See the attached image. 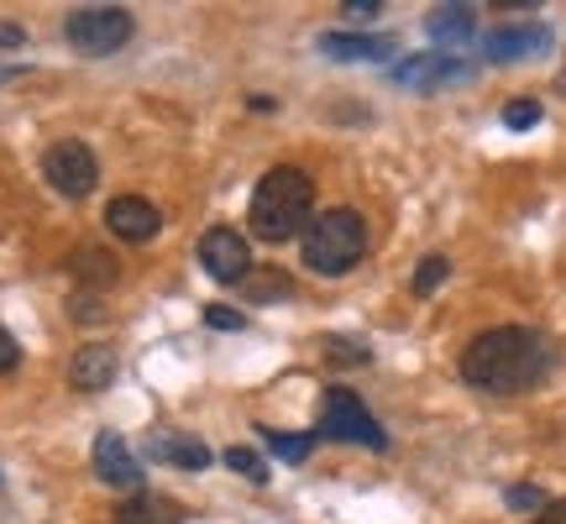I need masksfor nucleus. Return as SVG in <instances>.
Returning <instances> with one entry per match:
<instances>
[{
  "label": "nucleus",
  "mask_w": 566,
  "mask_h": 524,
  "mask_svg": "<svg viewBox=\"0 0 566 524\" xmlns=\"http://www.w3.org/2000/svg\"><path fill=\"white\" fill-rule=\"evenodd\" d=\"M551 48V32L541 21H525V27H493L483 42V59L488 63H520V59H535Z\"/></svg>",
  "instance_id": "10"
},
{
  "label": "nucleus",
  "mask_w": 566,
  "mask_h": 524,
  "mask_svg": "<svg viewBox=\"0 0 566 524\" xmlns=\"http://www.w3.org/2000/svg\"><path fill=\"white\" fill-rule=\"evenodd\" d=\"M69 273L95 294V289H105V283H116L122 279V262L111 258V252H101V247H80L74 258H69Z\"/></svg>",
  "instance_id": "17"
},
{
  "label": "nucleus",
  "mask_w": 566,
  "mask_h": 524,
  "mask_svg": "<svg viewBox=\"0 0 566 524\" xmlns=\"http://www.w3.org/2000/svg\"><path fill=\"white\" fill-rule=\"evenodd\" d=\"M321 53L336 63H388L394 59V38H357V32H325Z\"/></svg>",
  "instance_id": "14"
},
{
  "label": "nucleus",
  "mask_w": 566,
  "mask_h": 524,
  "mask_svg": "<svg viewBox=\"0 0 566 524\" xmlns=\"http://www.w3.org/2000/svg\"><path fill=\"white\" fill-rule=\"evenodd\" d=\"M226 467H231V472H242V478H252L258 488L268 483L263 457H258V451H247V446H231V451H226Z\"/></svg>",
  "instance_id": "21"
},
{
  "label": "nucleus",
  "mask_w": 566,
  "mask_h": 524,
  "mask_svg": "<svg viewBox=\"0 0 566 524\" xmlns=\"http://www.w3.org/2000/svg\"><path fill=\"white\" fill-rule=\"evenodd\" d=\"M394 80L399 84H409V90H441V84H451V80H472V63H462V59H451V53H415V59H405V63H394Z\"/></svg>",
  "instance_id": "9"
},
{
  "label": "nucleus",
  "mask_w": 566,
  "mask_h": 524,
  "mask_svg": "<svg viewBox=\"0 0 566 524\" xmlns=\"http://www.w3.org/2000/svg\"><path fill=\"white\" fill-rule=\"evenodd\" d=\"M535 122H541V101H509L504 105V126H509V132H530Z\"/></svg>",
  "instance_id": "22"
},
{
  "label": "nucleus",
  "mask_w": 566,
  "mask_h": 524,
  "mask_svg": "<svg viewBox=\"0 0 566 524\" xmlns=\"http://www.w3.org/2000/svg\"><path fill=\"white\" fill-rule=\"evenodd\" d=\"M446 273H451V258H441V252H430V258L420 262V268H415V279H409V289H415V294H436V289H441L446 283Z\"/></svg>",
  "instance_id": "20"
},
{
  "label": "nucleus",
  "mask_w": 566,
  "mask_h": 524,
  "mask_svg": "<svg viewBox=\"0 0 566 524\" xmlns=\"http://www.w3.org/2000/svg\"><path fill=\"white\" fill-rule=\"evenodd\" d=\"M424 32H430V42H436V53H446V48H467L472 32H478V11H472V6H441V11L424 17Z\"/></svg>",
  "instance_id": "15"
},
{
  "label": "nucleus",
  "mask_w": 566,
  "mask_h": 524,
  "mask_svg": "<svg viewBox=\"0 0 566 524\" xmlns=\"http://www.w3.org/2000/svg\"><path fill=\"white\" fill-rule=\"evenodd\" d=\"M200 268L216 283H242L252 273V242L231 226H210L200 237Z\"/></svg>",
  "instance_id": "7"
},
{
  "label": "nucleus",
  "mask_w": 566,
  "mask_h": 524,
  "mask_svg": "<svg viewBox=\"0 0 566 524\" xmlns=\"http://www.w3.org/2000/svg\"><path fill=\"white\" fill-rule=\"evenodd\" d=\"M315 221V179L294 168V163H279L268 168L258 189H252V205H247V226L258 242H289V237H304V226Z\"/></svg>",
  "instance_id": "2"
},
{
  "label": "nucleus",
  "mask_w": 566,
  "mask_h": 524,
  "mask_svg": "<svg viewBox=\"0 0 566 524\" xmlns=\"http://www.w3.org/2000/svg\"><path fill=\"white\" fill-rule=\"evenodd\" d=\"M179 504L163 493H132L126 504H116V524H179Z\"/></svg>",
  "instance_id": "16"
},
{
  "label": "nucleus",
  "mask_w": 566,
  "mask_h": 524,
  "mask_svg": "<svg viewBox=\"0 0 566 524\" xmlns=\"http://www.w3.org/2000/svg\"><path fill=\"white\" fill-rule=\"evenodd\" d=\"M158 226H163L158 205L142 200V195H122V200L105 205V231H111L116 242L142 247V242H153V237H158Z\"/></svg>",
  "instance_id": "8"
},
{
  "label": "nucleus",
  "mask_w": 566,
  "mask_h": 524,
  "mask_svg": "<svg viewBox=\"0 0 566 524\" xmlns=\"http://www.w3.org/2000/svg\"><path fill=\"white\" fill-rule=\"evenodd\" d=\"M556 367V342L546 331L530 325H493L478 342H467L462 352V384H472L478 394H530L541 388Z\"/></svg>",
  "instance_id": "1"
},
{
  "label": "nucleus",
  "mask_w": 566,
  "mask_h": 524,
  "mask_svg": "<svg viewBox=\"0 0 566 524\" xmlns=\"http://www.w3.org/2000/svg\"><path fill=\"white\" fill-rule=\"evenodd\" d=\"M132 32H137V21H132V11H122V6H84V11H69V17H63V38H69V48L84 53V59L122 53L126 42H132Z\"/></svg>",
  "instance_id": "4"
},
{
  "label": "nucleus",
  "mask_w": 566,
  "mask_h": 524,
  "mask_svg": "<svg viewBox=\"0 0 566 524\" xmlns=\"http://www.w3.org/2000/svg\"><path fill=\"white\" fill-rule=\"evenodd\" d=\"M205 325H216V331H242V315H237V310H221V304H210V310H205Z\"/></svg>",
  "instance_id": "26"
},
{
  "label": "nucleus",
  "mask_w": 566,
  "mask_h": 524,
  "mask_svg": "<svg viewBox=\"0 0 566 524\" xmlns=\"http://www.w3.org/2000/svg\"><path fill=\"white\" fill-rule=\"evenodd\" d=\"M378 11H384V0H346V17L352 21H373Z\"/></svg>",
  "instance_id": "27"
},
{
  "label": "nucleus",
  "mask_w": 566,
  "mask_h": 524,
  "mask_svg": "<svg viewBox=\"0 0 566 524\" xmlns=\"http://www.w3.org/2000/svg\"><path fill=\"white\" fill-rule=\"evenodd\" d=\"M504 499H509V509H546V504H551V499H546V493H541V488H535V483L509 488Z\"/></svg>",
  "instance_id": "24"
},
{
  "label": "nucleus",
  "mask_w": 566,
  "mask_h": 524,
  "mask_svg": "<svg viewBox=\"0 0 566 524\" xmlns=\"http://www.w3.org/2000/svg\"><path fill=\"white\" fill-rule=\"evenodd\" d=\"M325 357L342 367H357V363H367L373 352H367V346H352V336H331V342H325Z\"/></svg>",
  "instance_id": "23"
},
{
  "label": "nucleus",
  "mask_w": 566,
  "mask_h": 524,
  "mask_svg": "<svg viewBox=\"0 0 566 524\" xmlns=\"http://www.w3.org/2000/svg\"><path fill=\"white\" fill-rule=\"evenodd\" d=\"M304 268L321 273V279H346L357 262L367 258V221L352 205H331L315 221L304 226Z\"/></svg>",
  "instance_id": "3"
},
{
  "label": "nucleus",
  "mask_w": 566,
  "mask_h": 524,
  "mask_svg": "<svg viewBox=\"0 0 566 524\" xmlns=\"http://www.w3.org/2000/svg\"><path fill=\"white\" fill-rule=\"evenodd\" d=\"M17 367H21V346H17V336L0 325V378H6V373H17Z\"/></svg>",
  "instance_id": "25"
},
{
  "label": "nucleus",
  "mask_w": 566,
  "mask_h": 524,
  "mask_svg": "<svg viewBox=\"0 0 566 524\" xmlns=\"http://www.w3.org/2000/svg\"><path fill=\"white\" fill-rule=\"evenodd\" d=\"M242 300H258V304H279V300H294V279L279 273V268H263V273H247L242 283Z\"/></svg>",
  "instance_id": "18"
},
{
  "label": "nucleus",
  "mask_w": 566,
  "mask_h": 524,
  "mask_svg": "<svg viewBox=\"0 0 566 524\" xmlns=\"http://www.w3.org/2000/svg\"><path fill=\"white\" fill-rule=\"evenodd\" d=\"M321 436H325V441L367 446V451H388V430L367 415V404L357 399L352 388H325V399H321Z\"/></svg>",
  "instance_id": "5"
},
{
  "label": "nucleus",
  "mask_w": 566,
  "mask_h": 524,
  "mask_svg": "<svg viewBox=\"0 0 566 524\" xmlns=\"http://www.w3.org/2000/svg\"><path fill=\"white\" fill-rule=\"evenodd\" d=\"M147 457L158 467L205 472V467H210V446L195 441V436H179V430H153V436H147Z\"/></svg>",
  "instance_id": "13"
},
{
  "label": "nucleus",
  "mask_w": 566,
  "mask_h": 524,
  "mask_svg": "<svg viewBox=\"0 0 566 524\" xmlns=\"http://www.w3.org/2000/svg\"><path fill=\"white\" fill-rule=\"evenodd\" d=\"M116 367H122L116 346L90 342V346H80V352H74V363H69V384L80 388V394H101V388L116 384Z\"/></svg>",
  "instance_id": "12"
},
{
  "label": "nucleus",
  "mask_w": 566,
  "mask_h": 524,
  "mask_svg": "<svg viewBox=\"0 0 566 524\" xmlns=\"http://www.w3.org/2000/svg\"><path fill=\"white\" fill-rule=\"evenodd\" d=\"M535 524H566V499H556V504L541 509V514H535Z\"/></svg>",
  "instance_id": "28"
},
{
  "label": "nucleus",
  "mask_w": 566,
  "mask_h": 524,
  "mask_svg": "<svg viewBox=\"0 0 566 524\" xmlns=\"http://www.w3.org/2000/svg\"><path fill=\"white\" fill-rule=\"evenodd\" d=\"M263 441H268V451H279L283 462H304V457L315 451V441H321V430H315V436H283V430H263Z\"/></svg>",
  "instance_id": "19"
},
{
  "label": "nucleus",
  "mask_w": 566,
  "mask_h": 524,
  "mask_svg": "<svg viewBox=\"0 0 566 524\" xmlns=\"http://www.w3.org/2000/svg\"><path fill=\"white\" fill-rule=\"evenodd\" d=\"M42 174H48V184L59 189L63 200H84V195H95V184H101V163H95V153H90L84 142L63 137L42 153Z\"/></svg>",
  "instance_id": "6"
},
{
  "label": "nucleus",
  "mask_w": 566,
  "mask_h": 524,
  "mask_svg": "<svg viewBox=\"0 0 566 524\" xmlns=\"http://www.w3.org/2000/svg\"><path fill=\"white\" fill-rule=\"evenodd\" d=\"M21 42H27V32L11 27V21H0V48H21Z\"/></svg>",
  "instance_id": "29"
},
{
  "label": "nucleus",
  "mask_w": 566,
  "mask_h": 524,
  "mask_svg": "<svg viewBox=\"0 0 566 524\" xmlns=\"http://www.w3.org/2000/svg\"><path fill=\"white\" fill-rule=\"evenodd\" d=\"M95 478H101L105 488H132V493H142V462L132 457V446H126L116 430L95 436Z\"/></svg>",
  "instance_id": "11"
}]
</instances>
